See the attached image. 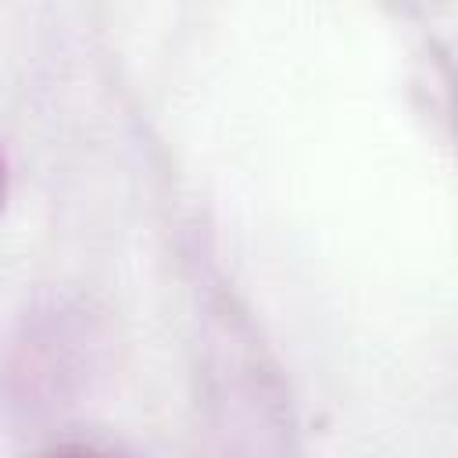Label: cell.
<instances>
[{
  "label": "cell",
  "instance_id": "6da1fadb",
  "mask_svg": "<svg viewBox=\"0 0 458 458\" xmlns=\"http://www.w3.org/2000/svg\"><path fill=\"white\" fill-rule=\"evenodd\" d=\"M39 458H118L114 451L100 447V444H82V440H72V444H57L50 451H43Z\"/></svg>",
  "mask_w": 458,
  "mask_h": 458
}]
</instances>
